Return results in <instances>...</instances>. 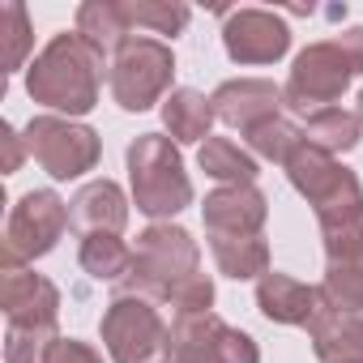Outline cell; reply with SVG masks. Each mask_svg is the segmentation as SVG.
Returning a JSON list of instances; mask_svg holds the SVG:
<instances>
[{
    "label": "cell",
    "mask_w": 363,
    "mask_h": 363,
    "mask_svg": "<svg viewBox=\"0 0 363 363\" xmlns=\"http://www.w3.org/2000/svg\"><path fill=\"white\" fill-rule=\"evenodd\" d=\"M99 86H103V52L90 48L77 30L56 35L26 69V94L65 116H86L99 103Z\"/></svg>",
    "instance_id": "cell-1"
},
{
    "label": "cell",
    "mask_w": 363,
    "mask_h": 363,
    "mask_svg": "<svg viewBox=\"0 0 363 363\" xmlns=\"http://www.w3.org/2000/svg\"><path fill=\"white\" fill-rule=\"evenodd\" d=\"M128 179L133 201L145 218H171L193 206V179L184 171L179 145L162 133H141L128 145Z\"/></svg>",
    "instance_id": "cell-2"
},
{
    "label": "cell",
    "mask_w": 363,
    "mask_h": 363,
    "mask_svg": "<svg viewBox=\"0 0 363 363\" xmlns=\"http://www.w3.org/2000/svg\"><path fill=\"white\" fill-rule=\"evenodd\" d=\"M197 240L184 231V227H171V223H154L137 235V257H133V269L128 278L120 282L116 295H141V299H154V303H167L171 291L179 282H189L197 274Z\"/></svg>",
    "instance_id": "cell-3"
},
{
    "label": "cell",
    "mask_w": 363,
    "mask_h": 363,
    "mask_svg": "<svg viewBox=\"0 0 363 363\" xmlns=\"http://www.w3.org/2000/svg\"><path fill=\"white\" fill-rule=\"evenodd\" d=\"M286 179L295 184L299 197H308V206L316 210L320 231L350 223L363 214V189L359 175L350 167H342L333 154H325L320 145H312L308 137L299 141V150L286 158Z\"/></svg>",
    "instance_id": "cell-4"
},
{
    "label": "cell",
    "mask_w": 363,
    "mask_h": 363,
    "mask_svg": "<svg viewBox=\"0 0 363 363\" xmlns=\"http://www.w3.org/2000/svg\"><path fill=\"white\" fill-rule=\"evenodd\" d=\"M171 77H175V56L162 39H128L116 60H111V99L124 107V111H150L154 103L167 99L171 90Z\"/></svg>",
    "instance_id": "cell-5"
},
{
    "label": "cell",
    "mask_w": 363,
    "mask_h": 363,
    "mask_svg": "<svg viewBox=\"0 0 363 363\" xmlns=\"http://www.w3.org/2000/svg\"><path fill=\"white\" fill-rule=\"evenodd\" d=\"M354 77H359V69L346 56V48L337 39H320V43H312L295 56L282 103L295 107V111H325L329 103H337L346 94V86Z\"/></svg>",
    "instance_id": "cell-6"
},
{
    "label": "cell",
    "mask_w": 363,
    "mask_h": 363,
    "mask_svg": "<svg viewBox=\"0 0 363 363\" xmlns=\"http://www.w3.org/2000/svg\"><path fill=\"white\" fill-rule=\"evenodd\" d=\"M167 363H261L257 342L244 329H231L214 312L175 316L167 329Z\"/></svg>",
    "instance_id": "cell-7"
},
{
    "label": "cell",
    "mask_w": 363,
    "mask_h": 363,
    "mask_svg": "<svg viewBox=\"0 0 363 363\" xmlns=\"http://www.w3.org/2000/svg\"><path fill=\"white\" fill-rule=\"evenodd\" d=\"M26 154L52 179H77L94 171L103 145H99V133L86 124H73L65 116H35L26 124Z\"/></svg>",
    "instance_id": "cell-8"
},
{
    "label": "cell",
    "mask_w": 363,
    "mask_h": 363,
    "mask_svg": "<svg viewBox=\"0 0 363 363\" xmlns=\"http://www.w3.org/2000/svg\"><path fill=\"white\" fill-rule=\"evenodd\" d=\"M99 333L111 363H154V354L167 350V325L158 316V303L141 295H116L103 312Z\"/></svg>",
    "instance_id": "cell-9"
},
{
    "label": "cell",
    "mask_w": 363,
    "mask_h": 363,
    "mask_svg": "<svg viewBox=\"0 0 363 363\" xmlns=\"http://www.w3.org/2000/svg\"><path fill=\"white\" fill-rule=\"evenodd\" d=\"M69 227V206L52 193V189H35L26 197H18L9 227H5V257L9 261H35L48 257L60 235Z\"/></svg>",
    "instance_id": "cell-10"
},
{
    "label": "cell",
    "mask_w": 363,
    "mask_h": 363,
    "mask_svg": "<svg viewBox=\"0 0 363 363\" xmlns=\"http://www.w3.org/2000/svg\"><path fill=\"white\" fill-rule=\"evenodd\" d=\"M0 308H5L9 325H18V329H56L60 291L43 274L5 257L0 261Z\"/></svg>",
    "instance_id": "cell-11"
},
{
    "label": "cell",
    "mask_w": 363,
    "mask_h": 363,
    "mask_svg": "<svg viewBox=\"0 0 363 363\" xmlns=\"http://www.w3.org/2000/svg\"><path fill=\"white\" fill-rule=\"evenodd\" d=\"M223 48L235 65H274L291 48V30L269 9H235L223 26Z\"/></svg>",
    "instance_id": "cell-12"
},
{
    "label": "cell",
    "mask_w": 363,
    "mask_h": 363,
    "mask_svg": "<svg viewBox=\"0 0 363 363\" xmlns=\"http://www.w3.org/2000/svg\"><path fill=\"white\" fill-rule=\"evenodd\" d=\"M201 214L210 235H261L269 218V201L257 184H231V189H214Z\"/></svg>",
    "instance_id": "cell-13"
},
{
    "label": "cell",
    "mask_w": 363,
    "mask_h": 363,
    "mask_svg": "<svg viewBox=\"0 0 363 363\" xmlns=\"http://www.w3.org/2000/svg\"><path fill=\"white\" fill-rule=\"evenodd\" d=\"M210 103H214V116H218L223 124L248 133V128H257L261 120H274V116H278L282 90H278L274 82H265V77H235V82H223V86L210 94Z\"/></svg>",
    "instance_id": "cell-14"
},
{
    "label": "cell",
    "mask_w": 363,
    "mask_h": 363,
    "mask_svg": "<svg viewBox=\"0 0 363 363\" xmlns=\"http://www.w3.org/2000/svg\"><path fill=\"white\" fill-rule=\"evenodd\" d=\"M257 308L274 325H303V329H312V320L325 312V299H320V286H308V282H299L291 274L269 269L257 282Z\"/></svg>",
    "instance_id": "cell-15"
},
{
    "label": "cell",
    "mask_w": 363,
    "mask_h": 363,
    "mask_svg": "<svg viewBox=\"0 0 363 363\" xmlns=\"http://www.w3.org/2000/svg\"><path fill=\"white\" fill-rule=\"evenodd\" d=\"M69 223L82 235H120L128 223V201L116 179H90L69 201Z\"/></svg>",
    "instance_id": "cell-16"
},
{
    "label": "cell",
    "mask_w": 363,
    "mask_h": 363,
    "mask_svg": "<svg viewBox=\"0 0 363 363\" xmlns=\"http://www.w3.org/2000/svg\"><path fill=\"white\" fill-rule=\"evenodd\" d=\"M214 103L201 94V90H189V86H179L162 99V124L171 133L175 145H193V141H210V124H214Z\"/></svg>",
    "instance_id": "cell-17"
},
{
    "label": "cell",
    "mask_w": 363,
    "mask_h": 363,
    "mask_svg": "<svg viewBox=\"0 0 363 363\" xmlns=\"http://www.w3.org/2000/svg\"><path fill=\"white\" fill-rule=\"evenodd\" d=\"M308 333L320 363H363V316H342L325 308Z\"/></svg>",
    "instance_id": "cell-18"
},
{
    "label": "cell",
    "mask_w": 363,
    "mask_h": 363,
    "mask_svg": "<svg viewBox=\"0 0 363 363\" xmlns=\"http://www.w3.org/2000/svg\"><path fill=\"white\" fill-rule=\"evenodd\" d=\"M128 13H124V5L120 0H86V5L77 9V35L90 43V48H99L103 56L107 52H120L133 35H128Z\"/></svg>",
    "instance_id": "cell-19"
},
{
    "label": "cell",
    "mask_w": 363,
    "mask_h": 363,
    "mask_svg": "<svg viewBox=\"0 0 363 363\" xmlns=\"http://www.w3.org/2000/svg\"><path fill=\"white\" fill-rule=\"evenodd\" d=\"M210 252L218 269L235 282L269 274V244L261 235H210Z\"/></svg>",
    "instance_id": "cell-20"
},
{
    "label": "cell",
    "mask_w": 363,
    "mask_h": 363,
    "mask_svg": "<svg viewBox=\"0 0 363 363\" xmlns=\"http://www.w3.org/2000/svg\"><path fill=\"white\" fill-rule=\"evenodd\" d=\"M197 162H201L206 175L223 179V189H231V184H257V158L248 150H240L231 137H210L201 145Z\"/></svg>",
    "instance_id": "cell-21"
},
{
    "label": "cell",
    "mask_w": 363,
    "mask_h": 363,
    "mask_svg": "<svg viewBox=\"0 0 363 363\" xmlns=\"http://www.w3.org/2000/svg\"><path fill=\"white\" fill-rule=\"evenodd\" d=\"M303 137H308L312 145H320L325 154L337 158V154H346V150L359 145V137H363V120H359V111L325 107V111H312V116H308Z\"/></svg>",
    "instance_id": "cell-22"
},
{
    "label": "cell",
    "mask_w": 363,
    "mask_h": 363,
    "mask_svg": "<svg viewBox=\"0 0 363 363\" xmlns=\"http://www.w3.org/2000/svg\"><path fill=\"white\" fill-rule=\"evenodd\" d=\"M133 257H137V252H133L120 235H86V240H82V252H77V261H82V269H86L90 278L116 282V286L128 278Z\"/></svg>",
    "instance_id": "cell-23"
},
{
    "label": "cell",
    "mask_w": 363,
    "mask_h": 363,
    "mask_svg": "<svg viewBox=\"0 0 363 363\" xmlns=\"http://www.w3.org/2000/svg\"><path fill=\"white\" fill-rule=\"evenodd\" d=\"M320 299L329 312L363 316V261H329L320 278Z\"/></svg>",
    "instance_id": "cell-24"
},
{
    "label": "cell",
    "mask_w": 363,
    "mask_h": 363,
    "mask_svg": "<svg viewBox=\"0 0 363 363\" xmlns=\"http://www.w3.org/2000/svg\"><path fill=\"white\" fill-rule=\"evenodd\" d=\"M244 137H248V145H252L257 158H265V162H282V167H286V158H291V154L299 150V141H303V133H299L291 120H282V116L261 120V124L248 128Z\"/></svg>",
    "instance_id": "cell-25"
},
{
    "label": "cell",
    "mask_w": 363,
    "mask_h": 363,
    "mask_svg": "<svg viewBox=\"0 0 363 363\" xmlns=\"http://www.w3.org/2000/svg\"><path fill=\"white\" fill-rule=\"evenodd\" d=\"M133 26H150L154 35H179L189 26V5H171V0H120Z\"/></svg>",
    "instance_id": "cell-26"
},
{
    "label": "cell",
    "mask_w": 363,
    "mask_h": 363,
    "mask_svg": "<svg viewBox=\"0 0 363 363\" xmlns=\"http://www.w3.org/2000/svg\"><path fill=\"white\" fill-rule=\"evenodd\" d=\"M0 39H5V73H18V69L26 65L30 43H35V35H30V18H26V9L18 5V0L0 5Z\"/></svg>",
    "instance_id": "cell-27"
},
{
    "label": "cell",
    "mask_w": 363,
    "mask_h": 363,
    "mask_svg": "<svg viewBox=\"0 0 363 363\" xmlns=\"http://www.w3.org/2000/svg\"><path fill=\"white\" fill-rule=\"evenodd\" d=\"M60 333L56 329H18L9 325L5 333V363H48V350Z\"/></svg>",
    "instance_id": "cell-28"
},
{
    "label": "cell",
    "mask_w": 363,
    "mask_h": 363,
    "mask_svg": "<svg viewBox=\"0 0 363 363\" xmlns=\"http://www.w3.org/2000/svg\"><path fill=\"white\" fill-rule=\"evenodd\" d=\"M320 240H325V257L329 261H363V214L350 218V223L325 227Z\"/></svg>",
    "instance_id": "cell-29"
},
{
    "label": "cell",
    "mask_w": 363,
    "mask_h": 363,
    "mask_svg": "<svg viewBox=\"0 0 363 363\" xmlns=\"http://www.w3.org/2000/svg\"><path fill=\"white\" fill-rule=\"evenodd\" d=\"M171 308H175V316H197V312H210V303H214V282L206 278V274H193L189 282H179L175 291H171V299H167Z\"/></svg>",
    "instance_id": "cell-30"
},
{
    "label": "cell",
    "mask_w": 363,
    "mask_h": 363,
    "mask_svg": "<svg viewBox=\"0 0 363 363\" xmlns=\"http://www.w3.org/2000/svg\"><path fill=\"white\" fill-rule=\"evenodd\" d=\"M48 363H103V354H99L90 342L56 337V342H52V350H48Z\"/></svg>",
    "instance_id": "cell-31"
},
{
    "label": "cell",
    "mask_w": 363,
    "mask_h": 363,
    "mask_svg": "<svg viewBox=\"0 0 363 363\" xmlns=\"http://www.w3.org/2000/svg\"><path fill=\"white\" fill-rule=\"evenodd\" d=\"M22 141H26V137H18L13 124H0V145H5V175H13V171L22 167Z\"/></svg>",
    "instance_id": "cell-32"
},
{
    "label": "cell",
    "mask_w": 363,
    "mask_h": 363,
    "mask_svg": "<svg viewBox=\"0 0 363 363\" xmlns=\"http://www.w3.org/2000/svg\"><path fill=\"white\" fill-rule=\"evenodd\" d=\"M342 48H346V56L354 60V69L363 73V26H350V30H342V35H333Z\"/></svg>",
    "instance_id": "cell-33"
},
{
    "label": "cell",
    "mask_w": 363,
    "mask_h": 363,
    "mask_svg": "<svg viewBox=\"0 0 363 363\" xmlns=\"http://www.w3.org/2000/svg\"><path fill=\"white\" fill-rule=\"evenodd\" d=\"M359 120H363V90H359Z\"/></svg>",
    "instance_id": "cell-34"
},
{
    "label": "cell",
    "mask_w": 363,
    "mask_h": 363,
    "mask_svg": "<svg viewBox=\"0 0 363 363\" xmlns=\"http://www.w3.org/2000/svg\"><path fill=\"white\" fill-rule=\"evenodd\" d=\"M162 363H167V359H162Z\"/></svg>",
    "instance_id": "cell-35"
}]
</instances>
